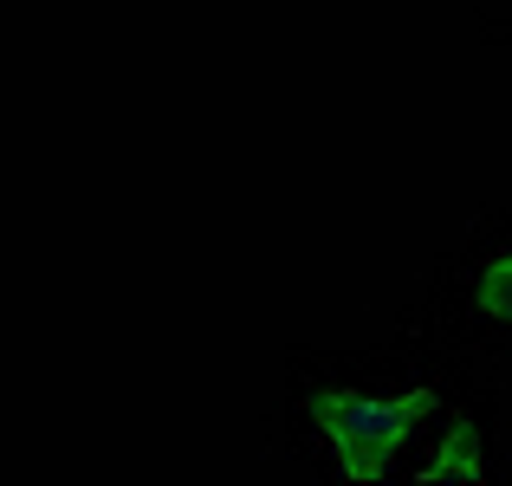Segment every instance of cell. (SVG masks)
Masks as SVG:
<instances>
[{"mask_svg":"<svg viewBox=\"0 0 512 486\" xmlns=\"http://www.w3.org/2000/svg\"><path fill=\"white\" fill-rule=\"evenodd\" d=\"M441 409L435 389H402V396H350V389H318L312 396V422L325 435V448L338 454L344 480L376 486L389 480L396 448L415 435V422Z\"/></svg>","mask_w":512,"mask_h":486,"instance_id":"6da1fadb","label":"cell"},{"mask_svg":"<svg viewBox=\"0 0 512 486\" xmlns=\"http://www.w3.org/2000/svg\"><path fill=\"white\" fill-rule=\"evenodd\" d=\"M422 480H428V486H435V480L487 486V467H480V441H474V428H454V435L441 441V461H428V467H422Z\"/></svg>","mask_w":512,"mask_h":486,"instance_id":"7a4b0ae2","label":"cell"},{"mask_svg":"<svg viewBox=\"0 0 512 486\" xmlns=\"http://www.w3.org/2000/svg\"><path fill=\"white\" fill-rule=\"evenodd\" d=\"M474 299H480V312H487V318L512 324V247H506V253H493V260L480 266V279H474Z\"/></svg>","mask_w":512,"mask_h":486,"instance_id":"3957f363","label":"cell"}]
</instances>
